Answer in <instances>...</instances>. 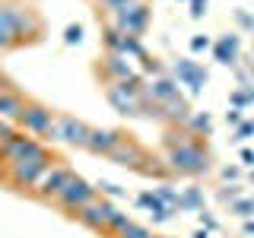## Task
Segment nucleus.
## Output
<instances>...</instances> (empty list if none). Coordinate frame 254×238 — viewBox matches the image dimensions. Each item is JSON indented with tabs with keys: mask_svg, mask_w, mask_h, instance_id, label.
<instances>
[{
	"mask_svg": "<svg viewBox=\"0 0 254 238\" xmlns=\"http://www.w3.org/2000/svg\"><path fill=\"white\" fill-rule=\"evenodd\" d=\"M165 146H169L165 165H169L172 175H190V178H194V175L210 172V153H206V146L194 133H188V137H181V140H175V133H169Z\"/></svg>",
	"mask_w": 254,
	"mask_h": 238,
	"instance_id": "1",
	"label": "nucleus"
},
{
	"mask_svg": "<svg viewBox=\"0 0 254 238\" xmlns=\"http://www.w3.org/2000/svg\"><path fill=\"white\" fill-rule=\"evenodd\" d=\"M42 35V19L16 3H0V51Z\"/></svg>",
	"mask_w": 254,
	"mask_h": 238,
	"instance_id": "2",
	"label": "nucleus"
},
{
	"mask_svg": "<svg viewBox=\"0 0 254 238\" xmlns=\"http://www.w3.org/2000/svg\"><path fill=\"white\" fill-rule=\"evenodd\" d=\"M35 156H48V146L38 143V137H32L26 130L13 133V137L0 146V165H3V169H10L16 162H26V159H35Z\"/></svg>",
	"mask_w": 254,
	"mask_h": 238,
	"instance_id": "3",
	"label": "nucleus"
},
{
	"mask_svg": "<svg viewBox=\"0 0 254 238\" xmlns=\"http://www.w3.org/2000/svg\"><path fill=\"white\" fill-rule=\"evenodd\" d=\"M48 165H54V156L48 153V156H35V159H26V162H16L10 165V169L3 172V178L10 181L13 187H19V190H32L38 184V178L48 172Z\"/></svg>",
	"mask_w": 254,
	"mask_h": 238,
	"instance_id": "4",
	"label": "nucleus"
},
{
	"mask_svg": "<svg viewBox=\"0 0 254 238\" xmlns=\"http://www.w3.org/2000/svg\"><path fill=\"white\" fill-rule=\"evenodd\" d=\"M19 127L26 133H32V137H58V115H54L51 108L38 105V102H29L26 111H22L19 118Z\"/></svg>",
	"mask_w": 254,
	"mask_h": 238,
	"instance_id": "5",
	"label": "nucleus"
},
{
	"mask_svg": "<svg viewBox=\"0 0 254 238\" xmlns=\"http://www.w3.org/2000/svg\"><path fill=\"white\" fill-rule=\"evenodd\" d=\"M95 190H99V187H92L89 181H83L79 175H73V178H70V184L58 194V203H61L67 213H73V216H76L83 206H89V203L95 200Z\"/></svg>",
	"mask_w": 254,
	"mask_h": 238,
	"instance_id": "6",
	"label": "nucleus"
},
{
	"mask_svg": "<svg viewBox=\"0 0 254 238\" xmlns=\"http://www.w3.org/2000/svg\"><path fill=\"white\" fill-rule=\"evenodd\" d=\"M149 26V10L143 3H127L121 10H115V29L124 32V35H143Z\"/></svg>",
	"mask_w": 254,
	"mask_h": 238,
	"instance_id": "7",
	"label": "nucleus"
},
{
	"mask_svg": "<svg viewBox=\"0 0 254 238\" xmlns=\"http://www.w3.org/2000/svg\"><path fill=\"white\" fill-rule=\"evenodd\" d=\"M70 178H73V172H70L67 165H58V162H54V165H48V172L38 178V184L32 187V190H35L42 200H58V194L70 184Z\"/></svg>",
	"mask_w": 254,
	"mask_h": 238,
	"instance_id": "8",
	"label": "nucleus"
},
{
	"mask_svg": "<svg viewBox=\"0 0 254 238\" xmlns=\"http://www.w3.org/2000/svg\"><path fill=\"white\" fill-rule=\"evenodd\" d=\"M105 95H108L111 105H115V111H121V115H143L146 95L127 89V83H111L108 89H105Z\"/></svg>",
	"mask_w": 254,
	"mask_h": 238,
	"instance_id": "9",
	"label": "nucleus"
},
{
	"mask_svg": "<svg viewBox=\"0 0 254 238\" xmlns=\"http://www.w3.org/2000/svg\"><path fill=\"white\" fill-rule=\"evenodd\" d=\"M89 130H92V127H86L79 118H73V115H58V137H54V140H64V143H70V146H86Z\"/></svg>",
	"mask_w": 254,
	"mask_h": 238,
	"instance_id": "10",
	"label": "nucleus"
},
{
	"mask_svg": "<svg viewBox=\"0 0 254 238\" xmlns=\"http://www.w3.org/2000/svg\"><path fill=\"white\" fill-rule=\"evenodd\" d=\"M175 79H178L181 86H188L190 95H197L206 83V70L194 60H175Z\"/></svg>",
	"mask_w": 254,
	"mask_h": 238,
	"instance_id": "11",
	"label": "nucleus"
},
{
	"mask_svg": "<svg viewBox=\"0 0 254 238\" xmlns=\"http://www.w3.org/2000/svg\"><path fill=\"white\" fill-rule=\"evenodd\" d=\"M108 159H111V162H118V165H124V169H137V172H140V162H149V156L143 153L133 140H127V137L111 149Z\"/></svg>",
	"mask_w": 254,
	"mask_h": 238,
	"instance_id": "12",
	"label": "nucleus"
},
{
	"mask_svg": "<svg viewBox=\"0 0 254 238\" xmlns=\"http://www.w3.org/2000/svg\"><path fill=\"white\" fill-rule=\"evenodd\" d=\"M111 206H115V203H108V200H92L89 206H83V210L76 213V219L83 222L86 229H95V232H105Z\"/></svg>",
	"mask_w": 254,
	"mask_h": 238,
	"instance_id": "13",
	"label": "nucleus"
},
{
	"mask_svg": "<svg viewBox=\"0 0 254 238\" xmlns=\"http://www.w3.org/2000/svg\"><path fill=\"white\" fill-rule=\"evenodd\" d=\"M149 102H156V105H165V102L178 99V79L172 76H156L153 83H146V89H143Z\"/></svg>",
	"mask_w": 254,
	"mask_h": 238,
	"instance_id": "14",
	"label": "nucleus"
},
{
	"mask_svg": "<svg viewBox=\"0 0 254 238\" xmlns=\"http://www.w3.org/2000/svg\"><path fill=\"white\" fill-rule=\"evenodd\" d=\"M124 137L118 130H108V127H99V130H89V140H86V149L95 156H111V149L118 146Z\"/></svg>",
	"mask_w": 254,
	"mask_h": 238,
	"instance_id": "15",
	"label": "nucleus"
},
{
	"mask_svg": "<svg viewBox=\"0 0 254 238\" xmlns=\"http://www.w3.org/2000/svg\"><path fill=\"white\" fill-rule=\"evenodd\" d=\"M137 206L146 210L149 216H153V222H165V219H172V213H175L169 203H162V197H159L156 190H143V194L137 197Z\"/></svg>",
	"mask_w": 254,
	"mask_h": 238,
	"instance_id": "16",
	"label": "nucleus"
},
{
	"mask_svg": "<svg viewBox=\"0 0 254 238\" xmlns=\"http://www.w3.org/2000/svg\"><path fill=\"white\" fill-rule=\"evenodd\" d=\"M26 105H29V102L22 99L19 92H13V89L0 92V118H3V121H19L22 111H26Z\"/></svg>",
	"mask_w": 254,
	"mask_h": 238,
	"instance_id": "17",
	"label": "nucleus"
},
{
	"mask_svg": "<svg viewBox=\"0 0 254 238\" xmlns=\"http://www.w3.org/2000/svg\"><path fill=\"white\" fill-rule=\"evenodd\" d=\"M105 73L111 76V83H121V79H130V76H133L130 58H127V54H108V58H105Z\"/></svg>",
	"mask_w": 254,
	"mask_h": 238,
	"instance_id": "18",
	"label": "nucleus"
},
{
	"mask_svg": "<svg viewBox=\"0 0 254 238\" xmlns=\"http://www.w3.org/2000/svg\"><path fill=\"white\" fill-rule=\"evenodd\" d=\"M238 48H242V42H238V35H222L216 45H213V54H216L219 63H226V67H232V63L238 60Z\"/></svg>",
	"mask_w": 254,
	"mask_h": 238,
	"instance_id": "19",
	"label": "nucleus"
},
{
	"mask_svg": "<svg viewBox=\"0 0 254 238\" xmlns=\"http://www.w3.org/2000/svg\"><path fill=\"white\" fill-rule=\"evenodd\" d=\"M190 118V108H188V102L181 99H172V102H165V105H159V121H188Z\"/></svg>",
	"mask_w": 254,
	"mask_h": 238,
	"instance_id": "20",
	"label": "nucleus"
},
{
	"mask_svg": "<svg viewBox=\"0 0 254 238\" xmlns=\"http://www.w3.org/2000/svg\"><path fill=\"white\" fill-rule=\"evenodd\" d=\"M178 210H190V213H200L203 210V194L200 187H185L178 194Z\"/></svg>",
	"mask_w": 254,
	"mask_h": 238,
	"instance_id": "21",
	"label": "nucleus"
},
{
	"mask_svg": "<svg viewBox=\"0 0 254 238\" xmlns=\"http://www.w3.org/2000/svg\"><path fill=\"white\" fill-rule=\"evenodd\" d=\"M188 127H190V133H210L213 130V121H210V115H206V111H197V115H190L188 121H185Z\"/></svg>",
	"mask_w": 254,
	"mask_h": 238,
	"instance_id": "22",
	"label": "nucleus"
},
{
	"mask_svg": "<svg viewBox=\"0 0 254 238\" xmlns=\"http://www.w3.org/2000/svg\"><path fill=\"white\" fill-rule=\"evenodd\" d=\"M127 222H130V216H127V213H121L118 206H111V213H108V226H105V229L118 235V232H121V229L127 226Z\"/></svg>",
	"mask_w": 254,
	"mask_h": 238,
	"instance_id": "23",
	"label": "nucleus"
},
{
	"mask_svg": "<svg viewBox=\"0 0 254 238\" xmlns=\"http://www.w3.org/2000/svg\"><path fill=\"white\" fill-rule=\"evenodd\" d=\"M118 238H153V232H149L146 226H137V222H127V226L121 229V232H118Z\"/></svg>",
	"mask_w": 254,
	"mask_h": 238,
	"instance_id": "24",
	"label": "nucleus"
},
{
	"mask_svg": "<svg viewBox=\"0 0 254 238\" xmlns=\"http://www.w3.org/2000/svg\"><path fill=\"white\" fill-rule=\"evenodd\" d=\"M105 48H108V54H121V48H124V32L108 29V32H105Z\"/></svg>",
	"mask_w": 254,
	"mask_h": 238,
	"instance_id": "25",
	"label": "nucleus"
},
{
	"mask_svg": "<svg viewBox=\"0 0 254 238\" xmlns=\"http://www.w3.org/2000/svg\"><path fill=\"white\" fill-rule=\"evenodd\" d=\"M156 194L162 197V203H169L172 210H178V194H181V190H175V187H169V184H162V187H156Z\"/></svg>",
	"mask_w": 254,
	"mask_h": 238,
	"instance_id": "26",
	"label": "nucleus"
},
{
	"mask_svg": "<svg viewBox=\"0 0 254 238\" xmlns=\"http://www.w3.org/2000/svg\"><path fill=\"white\" fill-rule=\"evenodd\" d=\"M64 42H67V45H79V42H83V26H67Z\"/></svg>",
	"mask_w": 254,
	"mask_h": 238,
	"instance_id": "27",
	"label": "nucleus"
},
{
	"mask_svg": "<svg viewBox=\"0 0 254 238\" xmlns=\"http://www.w3.org/2000/svg\"><path fill=\"white\" fill-rule=\"evenodd\" d=\"M248 137H254V121H242L235 127V140H248Z\"/></svg>",
	"mask_w": 254,
	"mask_h": 238,
	"instance_id": "28",
	"label": "nucleus"
},
{
	"mask_svg": "<svg viewBox=\"0 0 254 238\" xmlns=\"http://www.w3.org/2000/svg\"><path fill=\"white\" fill-rule=\"evenodd\" d=\"M102 190V194H108V197H124V187H118V184H111V181H102V184H95Z\"/></svg>",
	"mask_w": 254,
	"mask_h": 238,
	"instance_id": "29",
	"label": "nucleus"
},
{
	"mask_svg": "<svg viewBox=\"0 0 254 238\" xmlns=\"http://www.w3.org/2000/svg\"><path fill=\"white\" fill-rule=\"evenodd\" d=\"M232 206H235V213H238V216H245V219H248L251 213H254V200H235Z\"/></svg>",
	"mask_w": 254,
	"mask_h": 238,
	"instance_id": "30",
	"label": "nucleus"
},
{
	"mask_svg": "<svg viewBox=\"0 0 254 238\" xmlns=\"http://www.w3.org/2000/svg\"><path fill=\"white\" fill-rule=\"evenodd\" d=\"M210 45H213V42H210L206 35H194V38H190V51H206Z\"/></svg>",
	"mask_w": 254,
	"mask_h": 238,
	"instance_id": "31",
	"label": "nucleus"
},
{
	"mask_svg": "<svg viewBox=\"0 0 254 238\" xmlns=\"http://www.w3.org/2000/svg\"><path fill=\"white\" fill-rule=\"evenodd\" d=\"M13 133H16V130H13V124H10V121H3V118H0V146H3V143L10 140Z\"/></svg>",
	"mask_w": 254,
	"mask_h": 238,
	"instance_id": "32",
	"label": "nucleus"
},
{
	"mask_svg": "<svg viewBox=\"0 0 254 238\" xmlns=\"http://www.w3.org/2000/svg\"><path fill=\"white\" fill-rule=\"evenodd\" d=\"M197 216H200V226L206 229V232H213V229H219V222H216V219H213V216H210V213H203V210H200V213H197Z\"/></svg>",
	"mask_w": 254,
	"mask_h": 238,
	"instance_id": "33",
	"label": "nucleus"
},
{
	"mask_svg": "<svg viewBox=\"0 0 254 238\" xmlns=\"http://www.w3.org/2000/svg\"><path fill=\"white\" fill-rule=\"evenodd\" d=\"M203 13H206V0H190V16H194V19H200Z\"/></svg>",
	"mask_w": 254,
	"mask_h": 238,
	"instance_id": "34",
	"label": "nucleus"
},
{
	"mask_svg": "<svg viewBox=\"0 0 254 238\" xmlns=\"http://www.w3.org/2000/svg\"><path fill=\"white\" fill-rule=\"evenodd\" d=\"M235 19H238V26H245V29H254V16H248L245 10H238V13H235Z\"/></svg>",
	"mask_w": 254,
	"mask_h": 238,
	"instance_id": "35",
	"label": "nucleus"
},
{
	"mask_svg": "<svg viewBox=\"0 0 254 238\" xmlns=\"http://www.w3.org/2000/svg\"><path fill=\"white\" fill-rule=\"evenodd\" d=\"M226 121L232 124V127H238V124H242V108H235V111H226Z\"/></svg>",
	"mask_w": 254,
	"mask_h": 238,
	"instance_id": "36",
	"label": "nucleus"
},
{
	"mask_svg": "<svg viewBox=\"0 0 254 238\" xmlns=\"http://www.w3.org/2000/svg\"><path fill=\"white\" fill-rule=\"evenodd\" d=\"M102 3H105L108 10H121V6H127V3H133V0H102Z\"/></svg>",
	"mask_w": 254,
	"mask_h": 238,
	"instance_id": "37",
	"label": "nucleus"
},
{
	"mask_svg": "<svg viewBox=\"0 0 254 238\" xmlns=\"http://www.w3.org/2000/svg\"><path fill=\"white\" fill-rule=\"evenodd\" d=\"M242 162H245V165H251V169H254V153H251V149H242Z\"/></svg>",
	"mask_w": 254,
	"mask_h": 238,
	"instance_id": "38",
	"label": "nucleus"
},
{
	"mask_svg": "<svg viewBox=\"0 0 254 238\" xmlns=\"http://www.w3.org/2000/svg\"><path fill=\"white\" fill-rule=\"evenodd\" d=\"M222 178H226V181H235L238 178V169H222Z\"/></svg>",
	"mask_w": 254,
	"mask_h": 238,
	"instance_id": "39",
	"label": "nucleus"
},
{
	"mask_svg": "<svg viewBox=\"0 0 254 238\" xmlns=\"http://www.w3.org/2000/svg\"><path fill=\"white\" fill-rule=\"evenodd\" d=\"M6 89H10V83H6V76L0 73V92H6Z\"/></svg>",
	"mask_w": 254,
	"mask_h": 238,
	"instance_id": "40",
	"label": "nucleus"
},
{
	"mask_svg": "<svg viewBox=\"0 0 254 238\" xmlns=\"http://www.w3.org/2000/svg\"><path fill=\"white\" fill-rule=\"evenodd\" d=\"M245 232H248V235H254V219H248V222H245Z\"/></svg>",
	"mask_w": 254,
	"mask_h": 238,
	"instance_id": "41",
	"label": "nucleus"
},
{
	"mask_svg": "<svg viewBox=\"0 0 254 238\" xmlns=\"http://www.w3.org/2000/svg\"><path fill=\"white\" fill-rule=\"evenodd\" d=\"M194 238H210V232H206V229H200V232H194Z\"/></svg>",
	"mask_w": 254,
	"mask_h": 238,
	"instance_id": "42",
	"label": "nucleus"
},
{
	"mask_svg": "<svg viewBox=\"0 0 254 238\" xmlns=\"http://www.w3.org/2000/svg\"><path fill=\"white\" fill-rule=\"evenodd\" d=\"M153 238H169V235H153Z\"/></svg>",
	"mask_w": 254,
	"mask_h": 238,
	"instance_id": "43",
	"label": "nucleus"
},
{
	"mask_svg": "<svg viewBox=\"0 0 254 238\" xmlns=\"http://www.w3.org/2000/svg\"><path fill=\"white\" fill-rule=\"evenodd\" d=\"M251 181H254V172H251Z\"/></svg>",
	"mask_w": 254,
	"mask_h": 238,
	"instance_id": "44",
	"label": "nucleus"
},
{
	"mask_svg": "<svg viewBox=\"0 0 254 238\" xmlns=\"http://www.w3.org/2000/svg\"><path fill=\"white\" fill-rule=\"evenodd\" d=\"M188 3H190V0H188Z\"/></svg>",
	"mask_w": 254,
	"mask_h": 238,
	"instance_id": "45",
	"label": "nucleus"
}]
</instances>
